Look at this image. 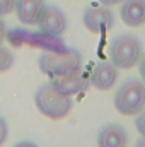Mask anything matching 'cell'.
<instances>
[{"instance_id": "obj_2", "label": "cell", "mask_w": 145, "mask_h": 147, "mask_svg": "<svg viewBox=\"0 0 145 147\" xmlns=\"http://www.w3.org/2000/svg\"><path fill=\"white\" fill-rule=\"evenodd\" d=\"M34 105L41 115L50 120H62L72 110V98L58 91L51 82L38 87L34 94Z\"/></svg>"}, {"instance_id": "obj_4", "label": "cell", "mask_w": 145, "mask_h": 147, "mask_svg": "<svg viewBox=\"0 0 145 147\" xmlns=\"http://www.w3.org/2000/svg\"><path fill=\"white\" fill-rule=\"evenodd\" d=\"M140 58H142V43L135 34H132V33L118 34L111 41L109 62L113 65H116L118 69L128 70V69L135 67Z\"/></svg>"}, {"instance_id": "obj_18", "label": "cell", "mask_w": 145, "mask_h": 147, "mask_svg": "<svg viewBox=\"0 0 145 147\" xmlns=\"http://www.w3.org/2000/svg\"><path fill=\"white\" fill-rule=\"evenodd\" d=\"M103 5H108V7H113V5H118V3H121L123 0H99Z\"/></svg>"}, {"instance_id": "obj_17", "label": "cell", "mask_w": 145, "mask_h": 147, "mask_svg": "<svg viewBox=\"0 0 145 147\" xmlns=\"http://www.w3.org/2000/svg\"><path fill=\"white\" fill-rule=\"evenodd\" d=\"M5 33H7V28H5V21L2 19V16H0V45H2V41L5 39Z\"/></svg>"}, {"instance_id": "obj_6", "label": "cell", "mask_w": 145, "mask_h": 147, "mask_svg": "<svg viewBox=\"0 0 145 147\" xmlns=\"http://www.w3.org/2000/svg\"><path fill=\"white\" fill-rule=\"evenodd\" d=\"M39 31L46 36H60L67 31L68 21L65 12L56 5H46L36 24Z\"/></svg>"}, {"instance_id": "obj_13", "label": "cell", "mask_w": 145, "mask_h": 147, "mask_svg": "<svg viewBox=\"0 0 145 147\" xmlns=\"http://www.w3.org/2000/svg\"><path fill=\"white\" fill-rule=\"evenodd\" d=\"M135 116H137L135 118V128H137V132L145 139V110H142L138 115H135Z\"/></svg>"}, {"instance_id": "obj_9", "label": "cell", "mask_w": 145, "mask_h": 147, "mask_svg": "<svg viewBox=\"0 0 145 147\" xmlns=\"http://www.w3.org/2000/svg\"><path fill=\"white\" fill-rule=\"evenodd\" d=\"M51 84L58 91H62L63 94H67L70 98L80 94V92H85L89 89V86H91L89 77L80 75V72L70 74V75H63V77H53L51 79Z\"/></svg>"}, {"instance_id": "obj_1", "label": "cell", "mask_w": 145, "mask_h": 147, "mask_svg": "<svg viewBox=\"0 0 145 147\" xmlns=\"http://www.w3.org/2000/svg\"><path fill=\"white\" fill-rule=\"evenodd\" d=\"M38 67L50 79L77 74L82 69V55L75 48L67 51H44L38 58Z\"/></svg>"}, {"instance_id": "obj_11", "label": "cell", "mask_w": 145, "mask_h": 147, "mask_svg": "<svg viewBox=\"0 0 145 147\" xmlns=\"http://www.w3.org/2000/svg\"><path fill=\"white\" fill-rule=\"evenodd\" d=\"M128 144V134L121 125L108 123L97 134V146L101 147H119Z\"/></svg>"}, {"instance_id": "obj_3", "label": "cell", "mask_w": 145, "mask_h": 147, "mask_svg": "<svg viewBox=\"0 0 145 147\" xmlns=\"http://www.w3.org/2000/svg\"><path fill=\"white\" fill-rule=\"evenodd\" d=\"M114 108L123 116H135L145 110V82L142 79L125 80L114 94Z\"/></svg>"}, {"instance_id": "obj_16", "label": "cell", "mask_w": 145, "mask_h": 147, "mask_svg": "<svg viewBox=\"0 0 145 147\" xmlns=\"http://www.w3.org/2000/svg\"><path fill=\"white\" fill-rule=\"evenodd\" d=\"M138 72H140V77H142V80L145 82V55L138 60Z\"/></svg>"}, {"instance_id": "obj_14", "label": "cell", "mask_w": 145, "mask_h": 147, "mask_svg": "<svg viewBox=\"0 0 145 147\" xmlns=\"http://www.w3.org/2000/svg\"><path fill=\"white\" fill-rule=\"evenodd\" d=\"M15 7V0H0V16H7L10 12H14Z\"/></svg>"}, {"instance_id": "obj_10", "label": "cell", "mask_w": 145, "mask_h": 147, "mask_svg": "<svg viewBox=\"0 0 145 147\" xmlns=\"http://www.w3.org/2000/svg\"><path fill=\"white\" fill-rule=\"evenodd\" d=\"M119 16L123 22L130 28H138L145 24V0H123Z\"/></svg>"}, {"instance_id": "obj_15", "label": "cell", "mask_w": 145, "mask_h": 147, "mask_svg": "<svg viewBox=\"0 0 145 147\" xmlns=\"http://www.w3.org/2000/svg\"><path fill=\"white\" fill-rule=\"evenodd\" d=\"M7 137H9V125H7L5 118L0 116V146L7 140Z\"/></svg>"}, {"instance_id": "obj_12", "label": "cell", "mask_w": 145, "mask_h": 147, "mask_svg": "<svg viewBox=\"0 0 145 147\" xmlns=\"http://www.w3.org/2000/svg\"><path fill=\"white\" fill-rule=\"evenodd\" d=\"M14 65V53L0 45V74L7 72Z\"/></svg>"}, {"instance_id": "obj_8", "label": "cell", "mask_w": 145, "mask_h": 147, "mask_svg": "<svg viewBox=\"0 0 145 147\" xmlns=\"http://www.w3.org/2000/svg\"><path fill=\"white\" fill-rule=\"evenodd\" d=\"M46 7V0H15V16L19 22L24 26H36L43 10Z\"/></svg>"}, {"instance_id": "obj_5", "label": "cell", "mask_w": 145, "mask_h": 147, "mask_svg": "<svg viewBox=\"0 0 145 147\" xmlns=\"http://www.w3.org/2000/svg\"><path fill=\"white\" fill-rule=\"evenodd\" d=\"M82 21L87 31L99 34L114 26V14L108 5H89L82 14Z\"/></svg>"}, {"instance_id": "obj_7", "label": "cell", "mask_w": 145, "mask_h": 147, "mask_svg": "<svg viewBox=\"0 0 145 147\" xmlns=\"http://www.w3.org/2000/svg\"><path fill=\"white\" fill-rule=\"evenodd\" d=\"M118 80V67L111 62H97L89 75L91 86H94L97 91H109Z\"/></svg>"}]
</instances>
